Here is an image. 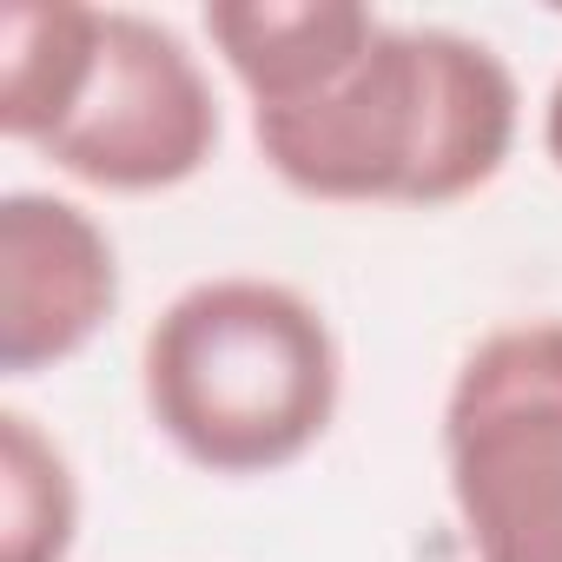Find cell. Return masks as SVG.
<instances>
[{"label":"cell","instance_id":"6","mask_svg":"<svg viewBox=\"0 0 562 562\" xmlns=\"http://www.w3.org/2000/svg\"><path fill=\"white\" fill-rule=\"evenodd\" d=\"M205 34L251 93V113H285L338 87L371 54L384 21L358 0H212Z\"/></svg>","mask_w":562,"mask_h":562},{"label":"cell","instance_id":"2","mask_svg":"<svg viewBox=\"0 0 562 562\" xmlns=\"http://www.w3.org/2000/svg\"><path fill=\"white\" fill-rule=\"evenodd\" d=\"M153 430L212 476H271L325 443L345 358L325 312L278 278H199L139 345Z\"/></svg>","mask_w":562,"mask_h":562},{"label":"cell","instance_id":"4","mask_svg":"<svg viewBox=\"0 0 562 562\" xmlns=\"http://www.w3.org/2000/svg\"><path fill=\"white\" fill-rule=\"evenodd\" d=\"M41 153L100 192H166L218 153V93L166 21L100 8L93 74Z\"/></svg>","mask_w":562,"mask_h":562},{"label":"cell","instance_id":"5","mask_svg":"<svg viewBox=\"0 0 562 562\" xmlns=\"http://www.w3.org/2000/svg\"><path fill=\"white\" fill-rule=\"evenodd\" d=\"M120 312V251L60 192L0 199V371L34 378L80 358Z\"/></svg>","mask_w":562,"mask_h":562},{"label":"cell","instance_id":"9","mask_svg":"<svg viewBox=\"0 0 562 562\" xmlns=\"http://www.w3.org/2000/svg\"><path fill=\"white\" fill-rule=\"evenodd\" d=\"M542 153H549V166L562 172V74H555V87H549V100H542Z\"/></svg>","mask_w":562,"mask_h":562},{"label":"cell","instance_id":"8","mask_svg":"<svg viewBox=\"0 0 562 562\" xmlns=\"http://www.w3.org/2000/svg\"><path fill=\"white\" fill-rule=\"evenodd\" d=\"M74 542L80 483L67 450L27 411H0V562H67Z\"/></svg>","mask_w":562,"mask_h":562},{"label":"cell","instance_id":"1","mask_svg":"<svg viewBox=\"0 0 562 562\" xmlns=\"http://www.w3.org/2000/svg\"><path fill=\"white\" fill-rule=\"evenodd\" d=\"M522 93L503 54L457 27H391L305 106L251 113L265 166L325 205H457L516 146Z\"/></svg>","mask_w":562,"mask_h":562},{"label":"cell","instance_id":"3","mask_svg":"<svg viewBox=\"0 0 562 562\" xmlns=\"http://www.w3.org/2000/svg\"><path fill=\"white\" fill-rule=\"evenodd\" d=\"M443 476L476 562H562V318L503 325L457 364Z\"/></svg>","mask_w":562,"mask_h":562},{"label":"cell","instance_id":"7","mask_svg":"<svg viewBox=\"0 0 562 562\" xmlns=\"http://www.w3.org/2000/svg\"><path fill=\"white\" fill-rule=\"evenodd\" d=\"M100 8L80 0H14L0 14V133L41 153L93 74Z\"/></svg>","mask_w":562,"mask_h":562}]
</instances>
